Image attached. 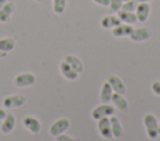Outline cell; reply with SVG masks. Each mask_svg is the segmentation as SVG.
Instances as JSON below:
<instances>
[{
	"label": "cell",
	"mask_w": 160,
	"mask_h": 141,
	"mask_svg": "<svg viewBox=\"0 0 160 141\" xmlns=\"http://www.w3.org/2000/svg\"><path fill=\"white\" fill-rule=\"evenodd\" d=\"M142 122L146 130V135L149 139L155 140L159 137V121L155 115L152 114H145L142 117Z\"/></svg>",
	"instance_id": "cell-1"
},
{
	"label": "cell",
	"mask_w": 160,
	"mask_h": 141,
	"mask_svg": "<svg viewBox=\"0 0 160 141\" xmlns=\"http://www.w3.org/2000/svg\"><path fill=\"white\" fill-rule=\"evenodd\" d=\"M111 115H115V107L110 104H100L91 111V117L96 121L102 117H110Z\"/></svg>",
	"instance_id": "cell-2"
},
{
	"label": "cell",
	"mask_w": 160,
	"mask_h": 141,
	"mask_svg": "<svg viewBox=\"0 0 160 141\" xmlns=\"http://www.w3.org/2000/svg\"><path fill=\"white\" fill-rule=\"evenodd\" d=\"M70 125H71L70 120H68V119H65V117L58 119L56 121H54V122L50 125V127H49V134H50L52 137H55V136H58V135H60V134L66 132V131L70 129Z\"/></svg>",
	"instance_id": "cell-3"
},
{
	"label": "cell",
	"mask_w": 160,
	"mask_h": 141,
	"mask_svg": "<svg viewBox=\"0 0 160 141\" xmlns=\"http://www.w3.org/2000/svg\"><path fill=\"white\" fill-rule=\"evenodd\" d=\"M36 82V76L31 72H21L14 77V85L19 89L29 87Z\"/></svg>",
	"instance_id": "cell-4"
},
{
	"label": "cell",
	"mask_w": 160,
	"mask_h": 141,
	"mask_svg": "<svg viewBox=\"0 0 160 141\" xmlns=\"http://www.w3.org/2000/svg\"><path fill=\"white\" fill-rule=\"evenodd\" d=\"M151 36V30L149 27H145V26H140V27H134L131 34L129 35L130 40L134 41V42H142V41H146L149 40Z\"/></svg>",
	"instance_id": "cell-5"
},
{
	"label": "cell",
	"mask_w": 160,
	"mask_h": 141,
	"mask_svg": "<svg viewBox=\"0 0 160 141\" xmlns=\"http://www.w3.org/2000/svg\"><path fill=\"white\" fill-rule=\"evenodd\" d=\"M25 96L24 95H19V94H15V95H9V96H5L4 100H2V106L5 109H19L24 104H25Z\"/></svg>",
	"instance_id": "cell-6"
},
{
	"label": "cell",
	"mask_w": 160,
	"mask_h": 141,
	"mask_svg": "<svg viewBox=\"0 0 160 141\" xmlns=\"http://www.w3.org/2000/svg\"><path fill=\"white\" fill-rule=\"evenodd\" d=\"M22 126L31 134L34 135H38L40 131H41V122L38 117L35 116H31V115H26L24 119H22Z\"/></svg>",
	"instance_id": "cell-7"
},
{
	"label": "cell",
	"mask_w": 160,
	"mask_h": 141,
	"mask_svg": "<svg viewBox=\"0 0 160 141\" xmlns=\"http://www.w3.org/2000/svg\"><path fill=\"white\" fill-rule=\"evenodd\" d=\"M106 81L110 84V86L112 87L114 92H118V94H121V95H125L126 94V85L125 82L118 76V75H109Z\"/></svg>",
	"instance_id": "cell-8"
},
{
	"label": "cell",
	"mask_w": 160,
	"mask_h": 141,
	"mask_svg": "<svg viewBox=\"0 0 160 141\" xmlns=\"http://www.w3.org/2000/svg\"><path fill=\"white\" fill-rule=\"evenodd\" d=\"M98 131L101 135V137L110 140L112 139V132H111V125H110V119L109 117H102L98 120Z\"/></svg>",
	"instance_id": "cell-9"
},
{
	"label": "cell",
	"mask_w": 160,
	"mask_h": 141,
	"mask_svg": "<svg viewBox=\"0 0 160 141\" xmlns=\"http://www.w3.org/2000/svg\"><path fill=\"white\" fill-rule=\"evenodd\" d=\"M150 10H151V7H150L149 2H139L136 6V10H135V15H136L138 21L145 22L150 16Z\"/></svg>",
	"instance_id": "cell-10"
},
{
	"label": "cell",
	"mask_w": 160,
	"mask_h": 141,
	"mask_svg": "<svg viewBox=\"0 0 160 141\" xmlns=\"http://www.w3.org/2000/svg\"><path fill=\"white\" fill-rule=\"evenodd\" d=\"M109 119H110V125H111L112 137H115V139H121V137L124 136V134H125L121 121H120L119 117H116L115 115H111Z\"/></svg>",
	"instance_id": "cell-11"
},
{
	"label": "cell",
	"mask_w": 160,
	"mask_h": 141,
	"mask_svg": "<svg viewBox=\"0 0 160 141\" xmlns=\"http://www.w3.org/2000/svg\"><path fill=\"white\" fill-rule=\"evenodd\" d=\"M16 124V117L14 114H6V116L2 119V124L0 125V131L2 134H10Z\"/></svg>",
	"instance_id": "cell-12"
},
{
	"label": "cell",
	"mask_w": 160,
	"mask_h": 141,
	"mask_svg": "<svg viewBox=\"0 0 160 141\" xmlns=\"http://www.w3.org/2000/svg\"><path fill=\"white\" fill-rule=\"evenodd\" d=\"M59 69H60V72H61V75L66 79V80H70V81H74V80H76L78 79V76H79V72H76L66 61H61L60 62V66H59Z\"/></svg>",
	"instance_id": "cell-13"
},
{
	"label": "cell",
	"mask_w": 160,
	"mask_h": 141,
	"mask_svg": "<svg viewBox=\"0 0 160 141\" xmlns=\"http://www.w3.org/2000/svg\"><path fill=\"white\" fill-rule=\"evenodd\" d=\"M111 102H112L114 107L118 109V110H120V111H128L129 110V102L125 99V96L121 95V94L114 92L112 94V97H111Z\"/></svg>",
	"instance_id": "cell-14"
},
{
	"label": "cell",
	"mask_w": 160,
	"mask_h": 141,
	"mask_svg": "<svg viewBox=\"0 0 160 141\" xmlns=\"http://www.w3.org/2000/svg\"><path fill=\"white\" fill-rule=\"evenodd\" d=\"M132 29H134L132 25L121 22L120 25H118L114 29H111V34H112L114 37H125V36H129L131 34Z\"/></svg>",
	"instance_id": "cell-15"
},
{
	"label": "cell",
	"mask_w": 160,
	"mask_h": 141,
	"mask_svg": "<svg viewBox=\"0 0 160 141\" xmlns=\"http://www.w3.org/2000/svg\"><path fill=\"white\" fill-rule=\"evenodd\" d=\"M112 94H114V90L110 86V84L108 81L102 82L101 89H100V97H99L100 99V102L101 104H110L111 97H112Z\"/></svg>",
	"instance_id": "cell-16"
},
{
	"label": "cell",
	"mask_w": 160,
	"mask_h": 141,
	"mask_svg": "<svg viewBox=\"0 0 160 141\" xmlns=\"http://www.w3.org/2000/svg\"><path fill=\"white\" fill-rule=\"evenodd\" d=\"M64 61H66L76 72L81 74V72L84 71V64H82V61H81L78 56L71 55V54H68V55L64 57Z\"/></svg>",
	"instance_id": "cell-17"
},
{
	"label": "cell",
	"mask_w": 160,
	"mask_h": 141,
	"mask_svg": "<svg viewBox=\"0 0 160 141\" xmlns=\"http://www.w3.org/2000/svg\"><path fill=\"white\" fill-rule=\"evenodd\" d=\"M15 9H16L15 4L11 2V1H8V2L0 9V22H6V21L10 19V16L14 14Z\"/></svg>",
	"instance_id": "cell-18"
},
{
	"label": "cell",
	"mask_w": 160,
	"mask_h": 141,
	"mask_svg": "<svg viewBox=\"0 0 160 141\" xmlns=\"http://www.w3.org/2000/svg\"><path fill=\"white\" fill-rule=\"evenodd\" d=\"M121 21L118 17V15H106L100 20V25L104 29H114L115 26L120 25Z\"/></svg>",
	"instance_id": "cell-19"
},
{
	"label": "cell",
	"mask_w": 160,
	"mask_h": 141,
	"mask_svg": "<svg viewBox=\"0 0 160 141\" xmlns=\"http://www.w3.org/2000/svg\"><path fill=\"white\" fill-rule=\"evenodd\" d=\"M118 14V17L120 19L121 22L124 24H129V25H132L138 21L136 19V15H135V11H125V10H120L116 12Z\"/></svg>",
	"instance_id": "cell-20"
},
{
	"label": "cell",
	"mask_w": 160,
	"mask_h": 141,
	"mask_svg": "<svg viewBox=\"0 0 160 141\" xmlns=\"http://www.w3.org/2000/svg\"><path fill=\"white\" fill-rule=\"evenodd\" d=\"M15 47V39L11 36H6L0 39V52H10Z\"/></svg>",
	"instance_id": "cell-21"
},
{
	"label": "cell",
	"mask_w": 160,
	"mask_h": 141,
	"mask_svg": "<svg viewBox=\"0 0 160 141\" xmlns=\"http://www.w3.org/2000/svg\"><path fill=\"white\" fill-rule=\"evenodd\" d=\"M66 7V0H52V10L55 14L60 15L65 11Z\"/></svg>",
	"instance_id": "cell-22"
},
{
	"label": "cell",
	"mask_w": 160,
	"mask_h": 141,
	"mask_svg": "<svg viewBox=\"0 0 160 141\" xmlns=\"http://www.w3.org/2000/svg\"><path fill=\"white\" fill-rule=\"evenodd\" d=\"M138 4H139V2H138L136 0H128V1H124V2H122V6H121V10H125V11H135Z\"/></svg>",
	"instance_id": "cell-23"
},
{
	"label": "cell",
	"mask_w": 160,
	"mask_h": 141,
	"mask_svg": "<svg viewBox=\"0 0 160 141\" xmlns=\"http://www.w3.org/2000/svg\"><path fill=\"white\" fill-rule=\"evenodd\" d=\"M122 2H124V0H110V2H109V9H110V11L111 12H118V11H120L121 10V6H122Z\"/></svg>",
	"instance_id": "cell-24"
},
{
	"label": "cell",
	"mask_w": 160,
	"mask_h": 141,
	"mask_svg": "<svg viewBox=\"0 0 160 141\" xmlns=\"http://www.w3.org/2000/svg\"><path fill=\"white\" fill-rule=\"evenodd\" d=\"M54 139H55V141H76L72 136L66 135L65 132H64V134H60V135H58V136H55Z\"/></svg>",
	"instance_id": "cell-25"
},
{
	"label": "cell",
	"mask_w": 160,
	"mask_h": 141,
	"mask_svg": "<svg viewBox=\"0 0 160 141\" xmlns=\"http://www.w3.org/2000/svg\"><path fill=\"white\" fill-rule=\"evenodd\" d=\"M151 91H152L155 95L160 96V81H154V82L151 84Z\"/></svg>",
	"instance_id": "cell-26"
},
{
	"label": "cell",
	"mask_w": 160,
	"mask_h": 141,
	"mask_svg": "<svg viewBox=\"0 0 160 141\" xmlns=\"http://www.w3.org/2000/svg\"><path fill=\"white\" fill-rule=\"evenodd\" d=\"M92 1L98 5H100V6H104V7H108L109 2H110V0H92Z\"/></svg>",
	"instance_id": "cell-27"
},
{
	"label": "cell",
	"mask_w": 160,
	"mask_h": 141,
	"mask_svg": "<svg viewBox=\"0 0 160 141\" xmlns=\"http://www.w3.org/2000/svg\"><path fill=\"white\" fill-rule=\"evenodd\" d=\"M6 111H5V109H2V107H0V120H2L5 116H6Z\"/></svg>",
	"instance_id": "cell-28"
},
{
	"label": "cell",
	"mask_w": 160,
	"mask_h": 141,
	"mask_svg": "<svg viewBox=\"0 0 160 141\" xmlns=\"http://www.w3.org/2000/svg\"><path fill=\"white\" fill-rule=\"evenodd\" d=\"M6 2H8V0H0V9H1Z\"/></svg>",
	"instance_id": "cell-29"
},
{
	"label": "cell",
	"mask_w": 160,
	"mask_h": 141,
	"mask_svg": "<svg viewBox=\"0 0 160 141\" xmlns=\"http://www.w3.org/2000/svg\"><path fill=\"white\" fill-rule=\"evenodd\" d=\"M138 2H150L151 0H136Z\"/></svg>",
	"instance_id": "cell-30"
},
{
	"label": "cell",
	"mask_w": 160,
	"mask_h": 141,
	"mask_svg": "<svg viewBox=\"0 0 160 141\" xmlns=\"http://www.w3.org/2000/svg\"><path fill=\"white\" fill-rule=\"evenodd\" d=\"M159 137H160V121H159Z\"/></svg>",
	"instance_id": "cell-31"
},
{
	"label": "cell",
	"mask_w": 160,
	"mask_h": 141,
	"mask_svg": "<svg viewBox=\"0 0 160 141\" xmlns=\"http://www.w3.org/2000/svg\"><path fill=\"white\" fill-rule=\"evenodd\" d=\"M34 1H36V2H41L42 0H34Z\"/></svg>",
	"instance_id": "cell-32"
},
{
	"label": "cell",
	"mask_w": 160,
	"mask_h": 141,
	"mask_svg": "<svg viewBox=\"0 0 160 141\" xmlns=\"http://www.w3.org/2000/svg\"><path fill=\"white\" fill-rule=\"evenodd\" d=\"M124 1H128V0H124Z\"/></svg>",
	"instance_id": "cell-33"
}]
</instances>
